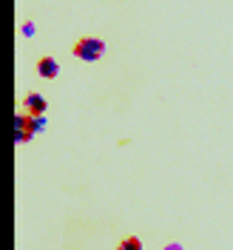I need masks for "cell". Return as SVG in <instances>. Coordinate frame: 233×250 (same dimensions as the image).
<instances>
[{
    "label": "cell",
    "mask_w": 233,
    "mask_h": 250,
    "mask_svg": "<svg viewBox=\"0 0 233 250\" xmlns=\"http://www.w3.org/2000/svg\"><path fill=\"white\" fill-rule=\"evenodd\" d=\"M71 54L83 62H97L106 57V40H100L94 34H85V37H80L77 43L71 46Z\"/></svg>",
    "instance_id": "cell-1"
},
{
    "label": "cell",
    "mask_w": 233,
    "mask_h": 250,
    "mask_svg": "<svg viewBox=\"0 0 233 250\" xmlns=\"http://www.w3.org/2000/svg\"><path fill=\"white\" fill-rule=\"evenodd\" d=\"M15 142L17 145H26L34 140V131H31V114H17L15 117Z\"/></svg>",
    "instance_id": "cell-2"
},
{
    "label": "cell",
    "mask_w": 233,
    "mask_h": 250,
    "mask_svg": "<svg viewBox=\"0 0 233 250\" xmlns=\"http://www.w3.org/2000/svg\"><path fill=\"white\" fill-rule=\"evenodd\" d=\"M23 105H26V114H31V117H43L48 108V103H46V97L43 94H26L23 97Z\"/></svg>",
    "instance_id": "cell-3"
},
{
    "label": "cell",
    "mask_w": 233,
    "mask_h": 250,
    "mask_svg": "<svg viewBox=\"0 0 233 250\" xmlns=\"http://www.w3.org/2000/svg\"><path fill=\"white\" fill-rule=\"evenodd\" d=\"M37 74L43 80H57V74H60V62L54 60V57H40L37 60Z\"/></svg>",
    "instance_id": "cell-4"
},
{
    "label": "cell",
    "mask_w": 233,
    "mask_h": 250,
    "mask_svg": "<svg viewBox=\"0 0 233 250\" xmlns=\"http://www.w3.org/2000/svg\"><path fill=\"white\" fill-rule=\"evenodd\" d=\"M117 250H142V242L137 236H125L123 242L117 245Z\"/></svg>",
    "instance_id": "cell-5"
},
{
    "label": "cell",
    "mask_w": 233,
    "mask_h": 250,
    "mask_svg": "<svg viewBox=\"0 0 233 250\" xmlns=\"http://www.w3.org/2000/svg\"><path fill=\"white\" fill-rule=\"evenodd\" d=\"M31 131H34V134L46 131V117H31Z\"/></svg>",
    "instance_id": "cell-6"
},
{
    "label": "cell",
    "mask_w": 233,
    "mask_h": 250,
    "mask_svg": "<svg viewBox=\"0 0 233 250\" xmlns=\"http://www.w3.org/2000/svg\"><path fill=\"white\" fill-rule=\"evenodd\" d=\"M20 31H23L26 37H31V34H34V23H23V26H20Z\"/></svg>",
    "instance_id": "cell-7"
},
{
    "label": "cell",
    "mask_w": 233,
    "mask_h": 250,
    "mask_svg": "<svg viewBox=\"0 0 233 250\" xmlns=\"http://www.w3.org/2000/svg\"><path fill=\"white\" fill-rule=\"evenodd\" d=\"M165 250H182V245L179 242H171V245H165Z\"/></svg>",
    "instance_id": "cell-8"
}]
</instances>
